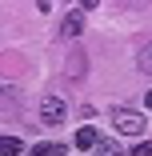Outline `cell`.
Listing matches in <instances>:
<instances>
[{"instance_id":"cell-8","label":"cell","mask_w":152,"mask_h":156,"mask_svg":"<svg viewBox=\"0 0 152 156\" xmlns=\"http://www.w3.org/2000/svg\"><path fill=\"white\" fill-rule=\"evenodd\" d=\"M128 152H132V156H152V140H140V144L128 148Z\"/></svg>"},{"instance_id":"cell-3","label":"cell","mask_w":152,"mask_h":156,"mask_svg":"<svg viewBox=\"0 0 152 156\" xmlns=\"http://www.w3.org/2000/svg\"><path fill=\"white\" fill-rule=\"evenodd\" d=\"M60 32H64V36H80L84 32V12H68L64 24H60Z\"/></svg>"},{"instance_id":"cell-10","label":"cell","mask_w":152,"mask_h":156,"mask_svg":"<svg viewBox=\"0 0 152 156\" xmlns=\"http://www.w3.org/2000/svg\"><path fill=\"white\" fill-rule=\"evenodd\" d=\"M36 8H40V12H48V8H52V0H36Z\"/></svg>"},{"instance_id":"cell-5","label":"cell","mask_w":152,"mask_h":156,"mask_svg":"<svg viewBox=\"0 0 152 156\" xmlns=\"http://www.w3.org/2000/svg\"><path fill=\"white\" fill-rule=\"evenodd\" d=\"M0 152H4V156H12V152H24V144H20L16 136H0Z\"/></svg>"},{"instance_id":"cell-7","label":"cell","mask_w":152,"mask_h":156,"mask_svg":"<svg viewBox=\"0 0 152 156\" xmlns=\"http://www.w3.org/2000/svg\"><path fill=\"white\" fill-rule=\"evenodd\" d=\"M32 152H40V156H60V152H68L64 144H36Z\"/></svg>"},{"instance_id":"cell-12","label":"cell","mask_w":152,"mask_h":156,"mask_svg":"<svg viewBox=\"0 0 152 156\" xmlns=\"http://www.w3.org/2000/svg\"><path fill=\"white\" fill-rule=\"evenodd\" d=\"M144 108H148V112H152V92H148V96H144Z\"/></svg>"},{"instance_id":"cell-6","label":"cell","mask_w":152,"mask_h":156,"mask_svg":"<svg viewBox=\"0 0 152 156\" xmlns=\"http://www.w3.org/2000/svg\"><path fill=\"white\" fill-rule=\"evenodd\" d=\"M136 60H140V72H148V76H152V40L140 48V56H136Z\"/></svg>"},{"instance_id":"cell-9","label":"cell","mask_w":152,"mask_h":156,"mask_svg":"<svg viewBox=\"0 0 152 156\" xmlns=\"http://www.w3.org/2000/svg\"><path fill=\"white\" fill-rule=\"evenodd\" d=\"M96 152H116V144H112L108 136H96Z\"/></svg>"},{"instance_id":"cell-4","label":"cell","mask_w":152,"mask_h":156,"mask_svg":"<svg viewBox=\"0 0 152 156\" xmlns=\"http://www.w3.org/2000/svg\"><path fill=\"white\" fill-rule=\"evenodd\" d=\"M96 136H100L96 128H80V132H76V148H80V152H88V148H96Z\"/></svg>"},{"instance_id":"cell-11","label":"cell","mask_w":152,"mask_h":156,"mask_svg":"<svg viewBox=\"0 0 152 156\" xmlns=\"http://www.w3.org/2000/svg\"><path fill=\"white\" fill-rule=\"evenodd\" d=\"M80 4H84V8H96V4H100V0H80Z\"/></svg>"},{"instance_id":"cell-1","label":"cell","mask_w":152,"mask_h":156,"mask_svg":"<svg viewBox=\"0 0 152 156\" xmlns=\"http://www.w3.org/2000/svg\"><path fill=\"white\" fill-rule=\"evenodd\" d=\"M112 124H116V132H124V136H140L148 116H140L136 108H112Z\"/></svg>"},{"instance_id":"cell-2","label":"cell","mask_w":152,"mask_h":156,"mask_svg":"<svg viewBox=\"0 0 152 156\" xmlns=\"http://www.w3.org/2000/svg\"><path fill=\"white\" fill-rule=\"evenodd\" d=\"M64 116H68V104L60 100V96H44V100H40V120L48 124V128L64 124Z\"/></svg>"}]
</instances>
